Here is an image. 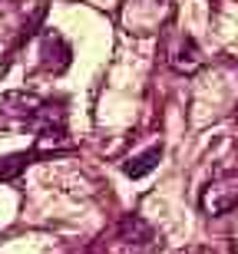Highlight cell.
Masks as SVG:
<instances>
[{"label": "cell", "instance_id": "cell-2", "mask_svg": "<svg viewBox=\"0 0 238 254\" xmlns=\"http://www.w3.org/2000/svg\"><path fill=\"white\" fill-rule=\"evenodd\" d=\"M202 50H199V43L192 37H175V43L169 47V66L175 69V73H182V76H192V73H199L202 69Z\"/></svg>", "mask_w": 238, "mask_h": 254}, {"label": "cell", "instance_id": "cell-6", "mask_svg": "<svg viewBox=\"0 0 238 254\" xmlns=\"http://www.w3.org/2000/svg\"><path fill=\"white\" fill-rule=\"evenodd\" d=\"M33 155H37V152H17V155H7V159H0V182L17 179L20 172H23L30 162H33Z\"/></svg>", "mask_w": 238, "mask_h": 254}, {"label": "cell", "instance_id": "cell-5", "mask_svg": "<svg viewBox=\"0 0 238 254\" xmlns=\"http://www.w3.org/2000/svg\"><path fill=\"white\" fill-rule=\"evenodd\" d=\"M162 159V145H149L146 152H139V155H133V159L123 162V172L129 175V179H143V175H149V172L159 165Z\"/></svg>", "mask_w": 238, "mask_h": 254}, {"label": "cell", "instance_id": "cell-4", "mask_svg": "<svg viewBox=\"0 0 238 254\" xmlns=\"http://www.w3.org/2000/svg\"><path fill=\"white\" fill-rule=\"evenodd\" d=\"M119 241L123 245H136V248H146L149 241H153V228L146 225L139 215H126L123 221H119Z\"/></svg>", "mask_w": 238, "mask_h": 254}, {"label": "cell", "instance_id": "cell-3", "mask_svg": "<svg viewBox=\"0 0 238 254\" xmlns=\"http://www.w3.org/2000/svg\"><path fill=\"white\" fill-rule=\"evenodd\" d=\"M40 63H43L47 73H63L70 66V43L60 37V33H53V30H50L47 37H43V43H40Z\"/></svg>", "mask_w": 238, "mask_h": 254}, {"label": "cell", "instance_id": "cell-1", "mask_svg": "<svg viewBox=\"0 0 238 254\" xmlns=\"http://www.w3.org/2000/svg\"><path fill=\"white\" fill-rule=\"evenodd\" d=\"M202 211L209 218H219L225 211L238 205V175H219V179H212L205 189H202V198H199Z\"/></svg>", "mask_w": 238, "mask_h": 254}]
</instances>
